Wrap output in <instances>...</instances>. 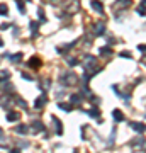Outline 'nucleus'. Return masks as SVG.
I'll return each instance as SVG.
<instances>
[{"instance_id": "1", "label": "nucleus", "mask_w": 146, "mask_h": 153, "mask_svg": "<svg viewBox=\"0 0 146 153\" xmlns=\"http://www.w3.org/2000/svg\"><path fill=\"white\" fill-rule=\"evenodd\" d=\"M76 75L71 71V73H63V75L60 76V83H63V85H73V83H76Z\"/></svg>"}, {"instance_id": "2", "label": "nucleus", "mask_w": 146, "mask_h": 153, "mask_svg": "<svg viewBox=\"0 0 146 153\" xmlns=\"http://www.w3.org/2000/svg\"><path fill=\"white\" fill-rule=\"evenodd\" d=\"M131 5V0H117L116 4L112 5V12H116V14H119L121 10H126V9H129Z\"/></svg>"}, {"instance_id": "3", "label": "nucleus", "mask_w": 146, "mask_h": 153, "mask_svg": "<svg viewBox=\"0 0 146 153\" xmlns=\"http://www.w3.org/2000/svg\"><path fill=\"white\" fill-rule=\"evenodd\" d=\"M46 102H48L46 95H39V97L36 99V102H34V107H36V109H43L44 105H46Z\"/></svg>"}, {"instance_id": "4", "label": "nucleus", "mask_w": 146, "mask_h": 153, "mask_svg": "<svg viewBox=\"0 0 146 153\" xmlns=\"http://www.w3.org/2000/svg\"><path fill=\"white\" fill-rule=\"evenodd\" d=\"M51 119H53V123L56 124V133H58V134H63V124H61V121L58 119L56 116H53Z\"/></svg>"}, {"instance_id": "5", "label": "nucleus", "mask_w": 146, "mask_h": 153, "mask_svg": "<svg viewBox=\"0 0 146 153\" xmlns=\"http://www.w3.org/2000/svg\"><path fill=\"white\" fill-rule=\"evenodd\" d=\"M70 102H71V105H80L82 104V95L80 94H73L70 97Z\"/></svg>"}, {"instance_id": "6", "label": "nucleus", "mask_w": 146, "mask_h": 153, "mask_svg": "<svg viewBox=\"0 0 146 153\" xmlns=\"http://www.w3.org/2000/svg\"><path fill=\"white\" fill-rule=\"evenodd\" d=\"M129 126L134 129V131H138V133L145 131V124H143V123H129Z\"/></svg>"}, {"instance_id": "7", "label": "nucleus", "mask_w": 146, "mask_h": 153, "mask_svg": "<svg viewBox=\"0 0 146 153\" xmlns=\"http://www.w3.org/2000/svg\"><path fill=\"white\" fill-rule=\"evenodd\" d=\"M104 31H105V24H104V22L95 24V34H97V36H104Z\"/></svg>"}, {"instance_id": "8", "label": "nucleus", "mask_w": 146, "mask_h": 153, "mask_svg": "<svg viewBox=\"0 0 146 153\" xmlns=\"http://www.w3.org/2000/svg\"><path fill=\"white\" fill-rule=\"evenodd\" d=\"M92 9L95 12H99V14H102V12H104V7H102V4H100L99 0H93V2H92Z\"/></svg>"}, {"instance_id": "9", "label": "nucleus", "mask_w": 146, "mask_h": 153, "mask_svg": "<svg viewBox=\"0 0 146 153\" xmlns=\"http://www.w3.org/2000/svg\"><path fill=\"white\" fill-rule=\"evenodd\" d=\"M112 117H114L116 121H117V123L124 121V116H122V112H121L119 109H114V111H112Z\"/></svg>"}, {"instance_id": "10", "label": "nucleus", "mask_w": 146, "mask_h": 153, "mask_svg": "<svg viewBox=\"0 0 146 153\" xmlns=\"http://www.w3.org/2000/svg\"><path fill=\"white\" fill-rule=\"evenodd\" d=\"M99 55H102V56H109V55H112V48H110V46H104V48L99 49Z\"/></svg>"}, {"instance_id": "11", "label": "nucleus", "mask_w": 146, "mask_h": 153, "mask_svg": "<svg viewBox=\"0 0 146 153\" xmlns=\"http://www.w3.org/2000/svg\"><path fill=\"white\" fill-rule=\"evenodd\" d=\"M29 29L33 31V36H38V29H39V24L36 21H31L29 22Z\"/></svg>"}, {"instance_id": "12", "label": "nucleus", "mask_w": 146, "mask_h": 153, "mask_svg": "<svg viewBox=\"0 0 146 153\" xmlns=\"http://www.w3.org/2000/svg\"><path fill=\"white\" fill-rule=\"evenodd\" d=\"M87 114L90 116V117H95V119H99V117H100V111H99L97 107H92L90 111H87Z\"/></svg>"}, {"instance_id": "13", "label": "nucleus", "mask_w": 146, "mask_h": 153, "mask_svg": "<svg viewBox=\"0 0 146 153\" xmlns=\"http://www.w3.org/2000/svg\"><path fill=\"white\" fill-rule=\"evenodd\" d=\"M27 65H29V66H33V68H39V66H41V60L34 56V58H31V61H29Z\"/></svg>"}, {"instance_id": "14", "label": "nucleus", "mask_w": 146, "mask_h": 153, "mask_svg": "<svg viewBox=\"0 0 146 153\" xmlns=\"http://www.w3.org/2000/svg\"><path fill=\"white\" fill-rule=\"evenodd\" d=\"M19 117H21V114H19V112H9V114H7V121H10V123L19 121Z\"/></svg>"}, {"instance_id": "15", "label": "nucleus", "mask_w": 146, "mask_h": 153, "mask_svg": "<svg viewBox=\"0 0 146 153\" xmlns=\"http://www.w3.org/2000/svg\"><path fill=\"white\" fill-rule=\"evenodd\" d=\"M16 133H19V134H27V133H29V129H27L26 124H19L16 128Z\"/></svg>"}, {"instance_id": "16", "label": "nucleus", "mask_w": 146, "mask_h": 153, "mask_svg": "<svg viewBox=\"0 0 146 153\" xmlns=\"http://www.w3.org/2000/svg\"><path fill=\"white\" fill-rule=\"evenodd\" d=\"M0 105L5 107V109H9V107L12 105V102L9 100V97H0Z\"/></svg>"}, {"instance_id": "17", "label": "nucleus", "mask_w": 146, "mask_h": 153, "mask_svg": "<svg viewBox=\"0 0 146 153\" xmlns=\"http://www.w3.org/2000/svg\"><path fill=\"white\" fill-rule=\"evenodd\" d=\"M33 128H34V131L38 133V131H43L44 124L41 123V121H34V123H33Z\"/></svg>"}, {"instance_id": "18", "label": "nucleus", "mask_w": 146, "mask_h": 153, "mask_svg": "<svg viewBox=\"0 0 146 153\" xmlns=\"http://www.w3.org/2000/svg\"><path fill=\"white\" fill-rule=\"evenodd\" d=\"M9 58H10V61H14V63H19V61L22 60V53H17V55H9Z\"/></svg>"}, {"instance_id": "19", "label": "nucleus", "mask_w": 146, "mask_h": 153, "mask_svg": "<svg viewBox=\"0 0 146 153\" xmlns=\"http://www.w3.org/2000/svg\"><path fill=\"white\" fill-rule=\"evenodd\" d=\"M58 107H60V109H63V111H71V109H73V105H71V104H63V102H60V104H58Z\"/></svg>"}, {"instance_id": "20", "label": "nucleus", "mask_w": 146, "mask_h": 153, "mask_svg": "<svg viewBox=\"0 0 146 153\" xmlns=\"http://www.w3.org/2000/svg\"><path fill=\"white\" fill-rule=\"evenodd\" d=\"M138 14L141 17H145V0H141V5L138 7Z\"/></svg>"}, {"instance_id": "21", "label": "nucleus", "mask_w": 146, "mask_h": 153, "mask_svg": "<svg viewBox=\"0 0 146 153\" xmlns=\"http://www.w3.org/2000/svg\"><path fill=\"white\" fill-rule=\"evenodd\" d=\"M0 14H2V16H7V14H9V7H7L5 4H0Z\"/></svg>"}, {"instance_id": "22", "label": "nucleus", "mask_w": 146, "mask_h": 153, "mask_svg": "<svg viewBox=\"0 0 146 153\" xmlns=\"http://www.w3.org/2000/svg\"><path fill=\"white\" fill-rule=\"evenodd\" d=\"M66 63H68L70 66H76V65H78V60H75V58H68Z\"/></svg>"}, {"instance_id": "23", "label": "nucleus", "mask_w": 146, "mask_h": 153, "mask_svg": "<svg viewBox=\"0 0 146 153\" xmlns=\"http://www.w3.org/2000/svg\"><path fill=\"white\" fill-rule=\"evenodd\" d=\"M17 9H19L21 14H26V9H24V4H22V2H17Z\"/></svg>"}, {"instance_id": "24", "label": "nucleus", "mask_w": 146, "mask_h": 153, "mask_svg": "<svg viewBox=\"0 0 146 153\" xmlns=\"http://www.w3.org/2000/svg\"><path fill=\"white\" fill-rule=\"evenodd\" d=\"M14 102H17V104L21 105V107H24V109H26V107H27V104H26V102H24V100H22V99H16Z\"/></svg>"}, {"instance_id": "25", "label": "nucleus", "mask_w": 146, "mask_h": 153, "mask_svg": "<svg viewBox=\"0 0 146 153\" xmlns=\"http://www.w3.org/2000/svg\"><path fill=\"white\" fill-rule=\"evenodd\" d=\"M121 58H131V53H127V51H121Z\"/></svg>"}, {"instance_id": "26", "label": "nucleus", "mask_w": 146, "mask_h": 153, "mask_svg": "<svg viewBox=\"0 0 146 153\" xmlns=\"http://www.w3.org/2000/svg\"><path fill=\"white\" fill-rule=\"evenodd\" d=\"M22 78H26V80H34V76L27 75V73H22Z\"/></svg>"}, {"instance_id": "27", "label": "nucleus", "mask_w": 146, "mask_h": 153, "mask_svg": "<svg viewBox=\"0 0 146 153\" xmlns=\"http://www.w3.org/2000/svg\"><path fill=\"white\" fill-rule=\"evenodd\" d=\"M39 17H41V21H44V19H46V16H44V12L41 10V9H39Z\"/></svg>"}, {"instance_id": "28", "label": "nucleus", "mask_w": 146, "mask_h": 153, "mask_svg": "<svg viewBox=\"0 0 146 153\" xmlns=\"http://www.w3.org/2000/svg\"><path fill=\"white\" fill-rule=\"evenodd\" d=\"M10 153H21V150H10Z\"/></svg>"}, {"instance_id": "29", "label": "nucleus", "mask_w": 146, "mask_h": 153, "mask_svg": "<svg viewBox=\"0 0 146 153\" xmlns=\"http://www.w3.org/2000/svg\"><path fill=\"white\" fill-rule=\"evenodd\" d=\"M2 46H4V41H2V38H0V48H2Z\"/></svg>"}, {"instance_id": "30", "label": "nucleus", "mask_w": 146, "mask_h": 153, "mask_svg": "<svg viewBox=\"0 0 146 153\" xmlns=\"http://www.w3.org/2000/svg\"><path fill=\"white\" fill-rule=\"evenodd\" d=\"M0 138H4V131L2 129H0Z\"/></svg>"}, {"instance_id": "31", "label": "nucleus", "mask_w": 146, "mask_h": 153, "mask_svg": "<svg viewBox=\"0 0 146 153\" xmlns=\"http://www.w3.org/2000/svg\"><path fill=\"white\" fill-rule=\"evenodd\" d=\"M73 153H78V152H73Z\"/></svg>"}]
</instances>
